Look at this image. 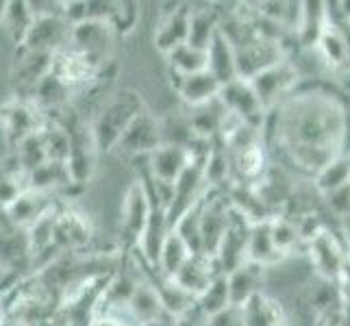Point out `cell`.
<instances>
[{
	"mask_svg": "<svg viewBox=\"0 0 350 326\" xmlns=\"http://www.w3.org/2000/svg\"><path fill=\"white\" fill-rule=\"evenodd\" d=\"M165 57H167L170 72L178 77H189V74H196V72L207 70V53L198 51V48L189 44L174 48V51L167 53Z\"/></svg>",
	"mask_w": 350,
	"mask_h": 326,
	"instance_id": "603a6c76",
	"label": "cell"
},
{
	"mask_svg": "<svg viewBox=\"0 0 350 326\" xmlns=\"http://www.w3.org/2000/svg\"><path fill=\"white\" fill-rule=\"evenodd\" d=\"M220 31V18L215 9H191L189 14V31H187V44L198 48V51H207L209 44Z\"/></svg>",
	"mask_w": 350,
	"mask_h": 326,
	"instance_id": "ac0fdd59",
	"label": "cell"
},
{
	"mask_svg": "<svg viewBox=\"0 0 350 326\" xmlns=\"http://www.w3.org/2000/svg\"><path fill=\"white\" fill-rule=\"evenodd\" d=\"M342 228H344V235H346V241L350 246V213L342 217Z\"/></svg>",
	"mask_w": 350,
	"mask_h": 326,
	"instance_id": "1f68e13d",
	"label": "cell"
},
{
	"mask_svg": "<svg viewBox=\"0 0 350 326\" xmlns=\"http://www.w3.org/2000/svg\"><path fill=\"white\" fill-rule=\"evenodd\" d=\"M53 200H55L53 194H42V191H35V189H24L5 211H7V217L11 220V224L16 228L29 231V228L33 224H38L42 217L57 211Z\"/></svg>",
	"mask_w": 350,
	"mask_h": 326,
	"instance_id": "8992f818",
	"label": "cell"
},
{
	"mask_svg": "<svg viewBox=\"0 0 350 326\" xmlns=\"http://www.w3.org/2000/svg\"><path fill=\"white\" fill-rule=\"evenodd\" d=\"M296 70L287 64H276L268 70H263L261 74H257L255 79H250V87L255 90L257 98L261 100L263 109L274 105L279 100V96H283L289 87L296 83Z\"/></svg>",
	"mask_w": 350,
	"mask_h": 326,
	"instance_id": "ba28073f",
	"label": "cell"
},
{
	"mask_svg": "<svg viewBox=\"0 0 350 326\" xmlns=\"http://www.w3.org/2000/svg\"><path fill=\"white\" fill-rule=\"evenodd\" d=\"M189 161H191V154L187 148L161 144L159 148L148 154V170L152 178L161 180V183L174 185V180L183 174Z\"/></svg>",
	"mask_w": 350,
	"mask_h": 326,
	"instance_id": "30bf717a",
	"label": "cell"
},
{
	"mask_svg": "<svg viewBox=\"0 0 350 326\" xmlns=\"http://www.w3.org/2000/svg\"><path fill=\"white\" fill-rule=\"evenodd\" d=\"M72 24L64 16L33 18V24L22 42V48L40 55H55L70 44Z\"/></svg>",
	"mask_w": 350,
	"mask_h": 326,
	"instance_id": "3957f363",
	"label": "cell"
},
{
	"mask_svg": "<svg viewBox=\"0 0 350 326\" xmlns=\"http://www.w3.org/2000/svg\"><path fill=\"white\" fill-rule=\"evenodd\" d=\"M150 209L152 207H150L146 189H144V185L137 180V183L131 185V189L124 196V202H122V224L126 228V233L135 241L139 239L144 226L148 222Z\"/></svg>",
	"mask_w": 350,
	"mask_h": 326,
	"instance_id": "4fadbf2b",
	"label": "cell"
},
{
	"mask_svg": "<svg viewBox=\"0 0 350 326\" xmlns=\"http://www.w3.org/2000/svg\"><path fill=\"white\" fill-rule=\"evenodd\" d=\"M129 309L133 316H135V320L139 322V326L150 324L165 313L161 307L159 294H157L152 283H137L135 292H133V296L129 300Z\"/></svg>",
	"mask_w": 350,
	"mask_h": 326,
	"instance_id": "d6986e66",
	"label": "cell"
},
{
	"mask_svg": "<svg viewBox=\"0 0 350 326\" xmlns=\"http://www.w3.org/2000/svg\"><path fill=\"white\" fill-rule=\"evenodd\" d=\"M313 257H316L320 270L327 274V276H335L337 272H340L342 268V259H340V252H337V248L333 246V241L329 237L324 235H318L316 239H313Z\"/></svg>",
	"mask_w": 350,
	"mask_h": 326,
	"instance_id": "484cf974",
	"label": "cell"
},
{
	"mask_svg": "<svg viewBox=\"0 0 350 326\" xmlns=\"http://www.w3.org/2000/svg\"><path fill=\"white\" fill-rule=\"evenodd\" d=\"M33 24V14L29 9V3H18V0H14V3H7V9L3 18H0V29H3L11 42L22 46L24 38H27V33L31 29Z\"/></svg>",
	"mask_w": 350,
	"mask_h": 326,
	"instance_id": "7402d4cb",
	"label": "cell"
},
{
	"mask_svg": "<svg viewBox=\"0 0 350 326\" xmlns=\"http://www.w3.org/2000/svg\"><path fill=\"white\" fill-rule=\"evenodd\" d=\"M72 183V176L66 163L59 161H46L38 170L27 174V187L42 191V194H55L59 189H68Z\"/></svg>",
	"mask_w": 350,
	"mask_h": 326,
	"instance_id": "2e32d148",
	"label": "cell"
},
{
	"mask_svg": "<svg viewBox=\"0 0 350 326\" xmlns=\"http://www.w3.org/2000/svg\"><path fill=\"white\" fill-rule=\"evenodd\" d=\"M259 270H261V265L246 261L244 265H239V268L233 270L231 274H226L231 307H244L252 296H257Z\"/></svg>",
	"mask_w": 350,
	"mask_h": 326,
	"instance_id": "e0dca14e",
	"label": "cell"
},
{
	"mask_svg": "<svg viewBox=\"0 0 350 326\" xmlns=\"http://www.w3.org/2000/svg\"><path fill=\"white\" fill-rule=\"evenodd\" d=\"M51 55L31 53L27 48L20 46V55L14 62V83H18L20 92H27V96L33 98V92L38 87V83L51 72Z\"/></svg>",
	"mask_w": 350,
	"mask_h": 326,
	"instance_id": "8fae6325",
	"label": "cell"
},
{
	"mask_svg": "<svg viewBox=\"0 0 350 326\" xmlns=\"http://www.w3.org/2000/svg\"><path fill=\"white\" fill-rule=\"evenodd\" d=\"M218 98L226 107V111L239 118L244 124H248L252 128L259 126L261 118H263V105L257 98V94L250 87L248 81L235 79L231 83H226V85H222Z\"/></svg>",
	"mask_w": 350,
	"mask_h": 326,
	"instance_id": "5b68a950",
	"label": "cell"
},
{
	"mask_svg": "<svg viewBox=\"0 0 350 326\" xmlns=\"http://www.w3.org/2000/svg\"><path fill=\"white\" fill-rule=\"evenodd\" d=\"M318 44L322 46V51H324V55H327L329 62H333V64H344L346 62L348 44H346V40L337 31H329L327 29Z\"/></svg>",
	"mask_w": 350,
	"mask_h": 326,
	"instance_id": "f1b7e54d",
	"label": "cell"
},
{
	"mask_svg": "<svg viewBox=\"0 0 350 326\" xmlns=\"http://www.w3.org/2000/svg\"><path fill=\"white\" fill-rule=\"evenodd\" d=\"M92 237L88 220L72 211L55 213V248H79L85 246Z\"/></svg>",
	"mask_w": 350,
	"mask_h": 326,
	"instance_id": "5bb4252c",
	"label": "cell"
},
{
	"mask_svg": "<svg viewBox=\"0 0 350 326\" xmlns=\"http://www.w3.org/2000/svg\"><path fill=\"white\" fill-rule=\"evenodd\" d=\"M204 53H207V72L220 85H226V83L237 79L235 51L220 31Z\"/></svg>",
	"mask_w": 350,
	"mask_h": 326,
	"instance_id": "9a60e30c",
	"label": "cell"
},
{
	"mask_svg": "<svg viewBox=\"0 0 350 326\" xmlns=\"http://www.w3.org/2000/svg\"><path fill=\"white\" fill-rule=\"evenodd\" d=\"M170 77H176V94L187 107H198V105L218 98V94L222 90L220 83L215 81L207 70L196 72V74H189V77H178L170 72Z\"/></svg>",
	"mask_w": 350,
	"mask_h": 326,
	"instance_id": "7c38bea8",
	"label": "cell"
},
{
	"mask_svg": "<svg viewBox=\"0 0 350 326\" xmlns=\"http://www.w3.org/2000/svg\"><path fill=\"white\" fill-rule=\"evenodd\" d=\"M113 38L116 33L107 20H85L72 27L68 46L75 48L79 55H83L92 66L100 70L103 62L109 57Z\"/></svg>",
	"mask_w": 350,
	"mask_h": 326,
	"instance_id": "7a4b0ae2",
	"label": "cell"
},
{
	"mask_svg": "<svg viewBox=\"0 0 350 326\" xmlns=\"http://www.w3.org/2000/svg\"><path fill=\"white\" fill-rule=\"evenodd\" d=\"M327 198H329L331 209L340 217L350 213V183H346L344 187L331 191V194H327Z\"/></svg>",
	"mask_w": 350,
	"mask_h": 326,
	"instance_id": "4dcf8cb0",
	"label": "cell"
},
{
	"mask_svg": "<svg viewBox=\"0 0 350 326\" xmlns=\"http://www.w3.org/2000/svg\"><path fill=\"white\" fill-rule=\"evenodd\" d=\"M215 276H222V270H220L218 261H215V257L191 255L183 263V268L172 276V281L189 296L198 298L204 289L209 287V283L215 279Z\"/></svg>",
	"mask_w": 350,
	"mask_h": 326,
	"instance_id": "52a82bcc",
	"label": "cell"
},
{
	"mask_svg": "<svg viewBox=\"0 0 350 326\" xmlns=\"http://www.w3.org/2000/svg\"><path fill=\"white\" fill-rule=\"evenodd\" d=\"M196 307L204 313L207 318L215 316V313L224 311L226 307H231V296H228V283L226 274L215 276L209 283V287L196 298Z\"/></svg>",
	"mask_w": 350,
	"mask_h": 326,
	"instance_id": "cb8c5ba5",
	"label": "cell"
},
{
	"mask_svg": "<svg viewBox=\"0 0 350 326\" xmlns=\"http://www.w3.org/2000/svg\"><path fill=\"white\" fill-rule=\"evenodd\" d=\"M346 183H350V159L348 157H340V154L324 165L316 178V187L324 196L344 187Z\"/></svg>",
	"mask_w": 350,
	"mask_h": 326,
	"instance_id": "d4e9b609",
	"label": "cell"
},
{
	"mask_svg": "<svg viewBox=\"0 0 350 326\" xmlns=\"http://www.w3.org/2000/svg\"><path fill=\"white\" fill-rule=\"evenodd\" d=\"M189 5H174L163 16L159 22V27L154 31V46L157 51H161L163 55L172 53L174 48L187 44V31H189Z\"/></svg>",
	"mask_w": 350,
	"mask_h": 326,
	"instance_id": "9c48e42d",
	"label": "cell"
},
{
	"mask_svg": "<svg viewBox=\"0 0 350 326\" xmlns=\"http://www.w3.org/2000/svg\"><path fill=\"white\" fill-rule=\"evenodd\" d=\"M189 257H191V252L185 246V241L174 231H170L167 237L163 239V246L159 250V259H157V265H154V268L159 270L157 274L163 276V279H172V276L183 268V263Z\"/></svg>",
	"mask_w": 350,
	"mask_h": 326,
	"instance_id": "ffe728a7",
	"label": "cell"
},
{
	"mask_svg": "<svg viewBox=\"0 0 350 326\" xmlns=\"http://www.w3.org/2000/svg\"><path fill=\"white\" fill-rule=\"evenodd\" d=\"M246 257H248V261L261 265V268L265 263H272L276 259H281L279 250L274 248V241H272L270 222H259L255 226H250Z\"/></svg>",
	"mask_w": 350,
	"mask_h": 326,
	"instance_id": "44dd1931",
	"label": "cell"
},
{
	"mask_svg": "<svg viewBox=\"0 0 350 326\" xmlns=\"http://www.w3.org/2000/svg\"><path fill=\"white\" fill-rule=\"evenodd\" d=\"M139 5L135 3H116L113 9V16L109 18V24L113 33H129L137 27V20H139Z\"/></svg>",
	"mask_w": 350,
	"mask_h": 326,
	"instance_id": "4316f807",
	"label": "cell"
},
{
	"mask_svg": "<svg viewBox=\"0 0 350 326\" xmlns=\"http://www.w3.org/2000/svg\"><path fill=\"white\" fill-rule=\"evenodd\" d=\"M142 111H144L142 96H137L131 90L118 92L113 98L105 105V109L98 113V118H96V122L92 126L96 148L113 150L120 137H122V133Z\"/></svg>",
	"mask_w": 350,
	"mask_h": 326,
	"instance_id": "6da1fadb",
	"label": "cell"
},
{
	"mask_svg": "<svg viewBox=\"0 0 350 326\" xmlns=\"http://www.w3.org/2000/svg\"><path fill=\"white\" fill-rule=\"evenodd\" d=\"M270 233H272V241L274 248L279 250V255H287L289 250L296 246L298 241V231L294 224H289L285 220H274L270 222Z\"/></svg>",
	"mask_w": 350,
	"mask_h": 326,
	"instance_id": "83f0119b",
	"label": "cell"
},
{
	"mask_svg": "<svg viewBox=\"0 0 350 326\" xmlns=\"http://www.w3.org/2000/svg\"><path fill=\"white\" fill-rule=\"evenodd\" d=\"M159 146H161L159 118H154L148 109H144V111L129 124V128L122 133V137H120L113 150L135 159V157L150 154Z\"/></svg>",
	"mask_w": 350,
	"mask_h": 326,
	"instance_id": "277c9868",
	"label": "cell"
},
{
	"mask_svg": "<svg viewBox=\"0 0 350 326\" xmlns=\"http://www.w3.org/2000/svg\"><path fill=\"white\" fill-rule=\"evenodd\" d=\"M207 326H244L241 309L239 307H226L224 311L207 318Z\"/></svg>",
	"mask_w": 350,
	"mask_h": 326,
	"instance_id": "f546056e",
	"label": "cell"
}]
</instances>
